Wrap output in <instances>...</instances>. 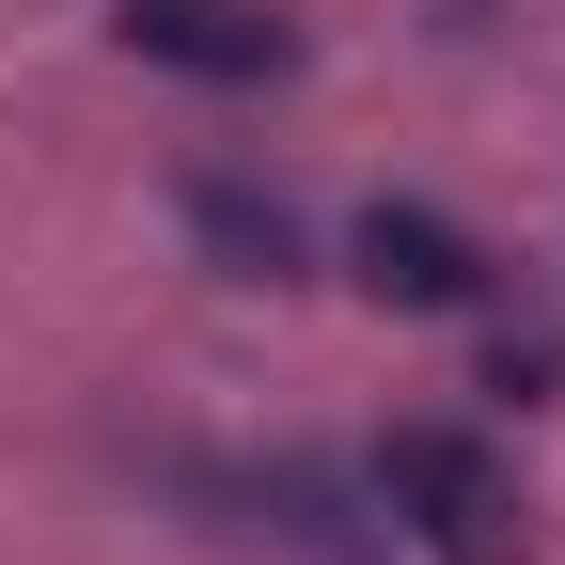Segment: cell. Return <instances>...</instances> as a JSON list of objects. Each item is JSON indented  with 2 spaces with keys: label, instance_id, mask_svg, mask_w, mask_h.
Listing matches in <instances>:
<instances>
[{
  "label": "cell",
  "instance_id": "obj_4",
  "mask_svg": "<svg viewBox=\"0 0 565 565\" xmlns=\"http://www.w3.org/2000/svg\"><path fill=\"white\" fill-rule=\"evenodd\" d=\"M189 236L221 252L236 282H299V221H282L252 173H189Z\"/></svg>",
  "mask_w": 565,
  "mask_h": 565
},
{
  "label": "cell",
  "instance_id": "obj_3",
  "mask_svg": "<svg viewBox=\"0 0 565 565\" xmlns=\"http://www.w3.org/2000/svg\"><path fill=\"white\" fill-rule=\"evenodd\" d=\"M345 252H362V282H377L393 315H471V299H487V236L440 221V204H362Z\"/></svg>",
  "mask_w": 565,
  "mask_h": 565
},
{
  "label": "cell",
  "instance_id": "obj_1",
  "mask_svg": "<svg viewBox=\"0 0 565 565\" xmlns=\"http://www.w3.org/2000/svg\"><path fill=\"white\" fill-rule=\"evenodd\" d=\"M377 487H393V519L440 550V565H534V519H519V471L471 440V424H393V456H377Z\"/></svg>",
  "mask_w": 565,
  "mask_h": 565
},
{
  "label": "cell",
  "instance_id": "obj_2",
  "mask_svg": "<svg viewBox=\"0 0 565 565\" xmlns=\"http://www.w3.org/2000/svg\"><path fill=\"white\" fill-rule=\"evenodd\" d=\"M126 47L173 63V79H221V95H252V79L299 63V32H282L267 0H126Z\"/></svg>",
  "mask_w": 565,
  "mask_h": 565
}]
</instances>
